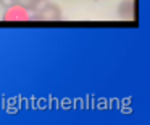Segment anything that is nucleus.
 Instances as JSON below:
<instances>
[{
	"mask_svg": "<svg viewBox=\"0 0 150 125\" xmlns=\"http://www.w3.org/2000/svg\"><path fill=\"white\" fill-rule=\"evenodd\" d=\"M47 2H49V0H16V3H20L21 6H24L26 10H29V11H33V13L37 11L40 6H44Z\"/></svg>",
	"mask_w": 150,
	"mask_h": 125,
	"instance_id": "obj_4",
	"label": "nucleus"
},
{
	"mask_svg": "<svg viewBox=\"0 0 150 125\" xmlns=\"http://www.w3.org/2000/svg\"><path fill=\"white\" fill-rule=\"evenodd\" d=\"M63 18V11L57 3L47 2L44 6H40L37 11H34V15L31 16V19L39 22H57Z\"/></svg>",
	"mask_w": 150,
	"mask_h": 125,
	"instance_id": "obj_1",
	"label": "nucleus"
},
{
	"mask_svg": "<svg viewBox=\"0 0 150 125\" xmlns=\"http://www.w3.org/2000/svg\"><path fill=\"white\" fill-rule=\"evenodd\" d=\"M13 3H16V0H0V5L4 6V8H7V6L13 5Z\"/></svg>",
	"mask_w": 150,
	"mask_h": 125,
	"instance_id": "obj_5",
	"label": "nucleus"
},
{
	"mask_svg": "<svg viewBox=\"0 0 150 125\" xmlns=\"http://www.w3.org/2000/svg\"><path fill=\"white\" fill-rule=\"evenodd\" d=\"M4 22H29L31 21V11L21 6L20 3H13V5L7 6L2 16Z\"/></svg>",
	"mask_w": 150,
	"mask_h": 125,
	"instance_id": "obj_2",
	"label": "nucleus"
},
{
	"mask_svg": "<svg viewBox=\"0 0 150 125\" xmlns=\"http://www.w3.org/2000/svg\"><path fill=\"white\" fill-rule=\"evenodd\" d=\"M134 15H136L134 0H121L118 5V16L124 21H131V19H134Z\"/></svg>",
	"mask_w": 150,
	"mask_h": 125,
	"instance_id": "obj_3",
	"label": "nucleus"
}]
</instances>
